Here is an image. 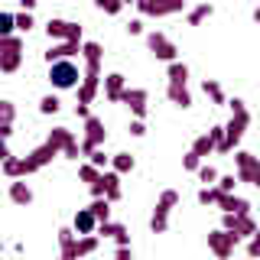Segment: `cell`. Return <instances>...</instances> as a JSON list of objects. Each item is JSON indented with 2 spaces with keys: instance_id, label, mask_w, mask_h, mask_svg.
I'll list each match as a JSON object with an SVG mask.
<instances>
[{
  "instance_id": "6da1fadb",
  "label": "cell",
  "mask_w": 260,
  "mask_h": 260,
  "mask_svg": "<svg viewBox=\"0 0 260 260\" xmlns=\"http://www.w3.org/2000/svg\"><path fill=\"white\" fill-rule=\"evenodd\" d=\"M228 108H231V120L224 124V140H221V146H218V153H231L234 146L241 143L244 130H247V124H250V111H247V104H244L241 98L228 101Z\"/></svg>"
},
{
  "instance_id": "7a4b0ae2",
  "label": "cell",
  "mask_w": 260,
  "mask_h": 260,
  "mask_svg": "<svg viewBox=\"0 0 260 260\" xmlns=\"http://www.w3.org/2000/svg\"><path fill=\"white\" fill-rule=\"evenodd\" d=\"M49 81H52V88H59V91L78 88L81 69L72 59H55V62H49Z\"/></svg>"
},
{
  "instance_id": "3957f363",
  "label": "cell",
  "mask_w": 260,
  "mask_h": 260,
  "mask_svg": "<svg viewBox=\"0 0 260 260\" xmlns=\"http://www.w3.org/2000/svg\"><path fill=\"white\" fill-rule=\"evenodd\" d=\"M23 65V39L20 36H0V72L13 75Z\"/></svg>"
},
{
  "instance_id": "277c9868",
  "label": "cell",
  "mask_w": 260,
  "mask_h": 260,
  "mask_svg": "<svg viewBox=\"0 0 260 260\" xmlns=\"http://www.w3.org/2000/svg\"><path fill=\"white\" fill-rule=\"evenodd\" d=\"M108 140V130H104V120L94 117V114H88L85 117V137H81V156H88V153H94L98 146Z\"/></svg>"
},
{
  "instance_id": "5b68a950",
  "label": "cell",
  "mask_w": 260,
  "mask_h": 260,
  "mask_svg": "<svg viewBox=\"0 0 260 260\" xmlns=\"http://www.w3.org/2000/svg\"><path fill=\"white\" fill-rule=\"evenodd\" d=\"M46 140L52 143L59 153H65V159H78V156H81V146H78L75 134H72L69 127H52V130H49V137H46Z\"/></svg>"
},
{
  "instance_id": "8992f818",
  "label": "cell",
  "mask_w": 260,
  "mask_h": 260,
  "mask_svg": "<svg viewBox=\"0 0 260 260\" xmlns=\"http://www.w3.org/2000/svg\"><path fill=\"white\" fill-rule=\"evenodd\" d=\"M143 16H176L185 10V0H134Z\"/></svg>"
},
{
  "instance_id": "52a82bcc",
  "label": "cell",
  "mask_w": 260,
  "mask_h": 260,
  "mask_svg": "<svg viewBox=\"0 0 260 260\" xmlns=\"http://www.w3.org/2000/svg\"><path fill=\"white\" fill-rule=\"evenodd\" d=\"M234 162H238V182H250L254 189H260V156L254 153H234Z\"/></svg>"
},
{
  "instance_id": "ba28073f",
  "label": "cell",
  "mask_w": 260,
  "mask_h": 260,
  "mask_svg": "<svg viewBox=\"0 0 260 260\" xmlns=\"http://www.w3.org/2000/svg\"><path fill=\"white\" fill-rule=\"evenodd\" d=\"M238 241H241V238H238L234 231H228V228L208 234V247H211V254H215V257H231L234 247H238Z\"/></svg>"
},
{
  "instance_id": "9c48e42d",
  "label": "cell",
  "mask_w": 260,
  "mask_h": 260,
  "mask_svg": "<svg viewBox=\"0 0 260 260\" xmlns=\"http://www.w3.org/2000/svg\"><path fill=\"white\" fill-rule=\"evenodd\" d=\"M146 46H150V52L156 55L159 62H173L176 55H179V49H176V43L166 36V32H150L146 36Z\"/></svg>"
},
{
  "instance_id": "30bf717a",
  "label": "cell",
  "mask_w": 260,
  "mask_h": 260,
  "mask_svg": "<svg viewBox=\"0 0 260 260\" xmlns=\"http://www.w3.org/2000/svg\"><path fill=\"white\" fill-rule=\"evenodd\" d=\"M46 32H49V39H81V26L78 23H72V20H62V16H52V20L46 23Z\"/></svg>"
},
{
  "instance_id": "8fae6325",
  "label": "cell",
  "mask_w": 260,
  "mask_h": 260,
  "mask_svg": "<svg viewBox=\"0 0 260 260\" xmlns=\"http://www.w3.org/2000/svg\"><path fill=\"white\" fill-rule=\"evenodd\" d=\"M120 104H127L130 111H134V117H146V91L143 88H124L120 91Z\"/></svg>"
},
{
  "instance_id": "7c38bea8",
  "label": "cell",
  "mask_w": 260,
  "mask_h": 260,
  "mask_svg": "<svg viewBox=\"0 0 260 260\" xmlns=\"http://www.w3.org/2000/svg\"><path fill=\"white\" fill-rule=\"evenodd\" d=\"M81 43L85 39H59L52 49L46 52V62H55V59H72L75 52H81Z\"/></svg>"
},
{
  "instance_id": "4fadbf2b",
  "label": "cell",
  "mask_w": 260,
  "mask_h": 260,
  "mask_svg": "<svg viewBox=\"0 0 260 260\" xmlns=\"http://www.w3.org/2000/svg\"><path fill=\"white\" fill-rule=\"evenodd\" d=\"M221 211H234V215H244V211H250V202L241 199V195L234 192H218V202H215Z\"/></svg>"
},
{
  "instance_id": "5bb4252c",
  "label": "cell",
  "mask_w": 260,
  "mask_h": 260,
  "mask_svg": "<svg viewBox=\"0 0 260 260\" xmlns=\"http://www.w3.org/2000/svg\"><path fill=\"white\" fill-rule=\"evenodd\" d=\"M94 234H101V238H111V241H117V244H130V234H127V228L120 224V221H98V231Z\"/></svg>"
},
{
  "instance_id": "9a60e30c",
  "label": "cell",
  "mask_w": 260,
  "mask_h": 260,
  "mask_svg": "<svg viewBox=\"0 0 260 260\" xmlns=\"http://www.w3.org/2000/svg\"><path fill=\"white\" fill-rule=\"evenodd\" d=\"M72 231L75 234H94L98 231V218L91 215V208H78L72 218Z\"/></svg>"
},
{
  "instance_id": "2e32d148",
  "label": "cell",
  "mask_w": 260,
  "mask_h": 260,
  "mask_svg": "<svg viewBox=\"0 0 260 260\" xmlns=\"http://www.w3.org/2000/svg\"><path fill=\"white\" fill-rule=\"evenodd\" d=\"M101 182H104V199L114 205V202L124 195V192H120V173H114V169H104V173H101Z\"/></svg>"
},
{
  "instance_id": "e0dca14e",
  "label": "cell",
  "mask_w": 260,
  "mask_h": 260,
  "mask_svg": "<svg viewBox=\"0 0 260 260\" xmlns=\"http://www.w3.org/2000/svg\"><path fill=\"white\" fill-rule=\"evenodd\" d=\"M166 98L176 104V108H192V94H189V88L182 85V81H169V88H166Z\"/></svg>"
},
{
  "instance_id": "ac0fdd59",
  "label": "cell",
  "mask_w": 260,
  "mask_h": 260,
  "mask_svg": "<svg viewBox=\"0 0 260 260\" xmlns=\"http://www.w3.org/2000/svg\"><path fill=\"white\" fill-rule=\"evenodd\" d=\"M104 81V98H108V101H120V91H124V75H120V72H111V75H104L101 78Z\"/></svg>"
},
{
  "instance_id": "d6986e66",
  "label": "cell",
  "mask_w": 260,
  "mask_h": 260,
  "mask_svg": "<svg viewBox=\"0 0 260 260\" xmlns=\"http://www.w3.org/2000/svg\"><path fill=\"white\" fill-rule=\"evenodd\" d=\"M98 91H101V81H94V78H81L78 81V104H91Z\"/></svg>"
},
{
  "instance_id": "ffe728a7",
  "label": "cell",
  "mask_w": 260,
  "mask_h": 260,
  "mask_svg": "<svg viewBox=\"0 0 260 260\" xmlns=\"http://www.w3.org/2000/svg\"><path fill=\"white\" fill-rule=\"evenodd\" d=\"M10 202H13V205H29V202H32V189L26 182H20V179H13V182H10Z\"/></svg>"
},
{
  "instance_id": "44dd1931",
  "label": "cell",
  "mask_w": 260,
  "mask_h": 260,
  "mask_svg": "<svg viewBox=\"0 0 260 260\" xmlns=\"http://www.w3.org/2000/svg\"><path fill=\"white\" fill-rule=\"evenodd\" d=\"M75 238H78V234L72 231V228H59V250H62L65 260L75 257Z\"/></svg>"
},
{
  "instance_id": "7402d4cb",
  "label": "cell",
  "mask_w": 260,
  "mask_h": 260,
  "mask_svg": "<svg viewBox=\"0 0 260 260\" xmlns=\"http://www.w3.org/2000/svg\"><path fill=\"white\" fill-rule=\"evenodd\" d=\"M211 13H215V7H211V4H199V7H192V10H189L185 23H189V26H202V23H205Z\"/></svg>"
},
{
  "instance_id": "603a6c76",
  "label": "cell",
  "mask_w": 260,
  "mask_h": 260,
  "mask_svg": "<svg viewBox=\"0 0 260 260\" xmlns=\"http://www.w3.org/2000/svg\"><path fill=\"white\" fill-rule=\"evenodd\" d=\"M134 166H137V159L130 156V153H114V156H111V169H114V173H120V176L134 173Z\"/></svg>"
},
{
  "instance_id": "cb8c5ba5",
  "label": "cell",
  "mask_w": 260,
  "mask_h": 260,
  "mask_svg": "<svg viewBox=\"0 0 260 260\" xmlns=\"http://www.w3.org/2000/svg\"><path fill=\"white\" fill-rule=\"evenodd\" d=\"M98 250V238L94 234H78L75 238V257H88Z\"/></svg>"
},
{
  "instance_id": "d4e9b609",
  "label": "cell",
  "mask_w": 260,
  "mask_h": 260,
  "mask_svg": "<svg viewBox=\"0 0 260 260\" xmlns=\"http://www.w3.org/2000/svg\"><path fill=\"white\" fill-rule=\"evenodd\" d=\"M88 208H91V215L98 218V221H108V218H111V202L104 199V195L91 199V205H88Z\"/></svg>"
},
{
  "instance_id": "484cf974",
  "label": "cell",
  "mask_w": 260,
  "mask_h": 260,
  "mask_svg": "<svg viewBox=\"0 0 260 260\" xmlns=\"http://www.w3.org/2000/svg\"><path fill=\"white\" fill-rule=\"evenodd\" d=\"M166 78H169V81H182V85H185V81H189V65L179 62V59H173V62H169Z\"/></svg>"
},
{
  "instance_id": "4316f807",
  "label": "cell",
  "mask_w": 260,
  "mask_h": 260,
  "mask_svg": "<svg viewBox=\"0 0 260 260\" xmlns=\"http://www.w3.org/2000/svg\"><path fill=\"white\" fill-rule=\"evenodd\" d=\"M150 231L153 234H166L169 231V211H153V218H150Z\"/></svg>"
},
{
  "instance_id": "83f0119b",
  "label": "cell",
  "mask_w": 260,
  "mask_h": 260,
  "mask_svg": "<svg viewBox=\"0 0 260 260\" xmlns=\"http://www.w3.org/2000/svg\"><path fill=\"white\" fill-rule=\"evenodd\" d=\"M202 91H205V94L211 98V104H228V98H224V91H221V85H218V81L205 78V85H202Z\"/></svg>"
},
{
  "instance_id": "f1b7e54d",
  "label": "cell",
  "mask_w": 260,
  "mask_h": 260,
  "mask_svg": "<svg viewBox=\"0 0 260 260\" xmlns=\"http://www.w3.org/2000/svg\"><path fill=\"white\" fill-rule=\"evenodd\" d=\"M192 153H199V156H202V159H205V156H208V153H215V140H211V134H202V137H199V140H195V143H192Z\"/></svg>"
},
{
  "instance_id": "f546056e",
  "label": "cell",
  "mask_w": 260,
  "mask_h": 260,
  "mask_svg": "<svg viewBox=\"0 0 260 260\" xmlns=\"http://www.w3.org/2000/svg\"><path fill=\"white\" fill-rule=\"evenodd\" d=\"M0 166H4V176L7 179H23V162L16 159V156H7Z\"/></svg>"
},
{
  "instance_id": "4dcf8cb0",
  "label": "cell",
  "mask_w": 260,
  "mask_h": 260,
  "mask_svg": "<svg viewBox=\"0 0 260 260\" xmlns=\"http://www.w3.org/2000/svg\"><path fill=\"white\" fill-rule=\"evenodd\" d=\"M101 173H104V169H98L94 162H85V166H78V179H81L85 185H91L94 179H101Z\"/></svg>"
},
{
  "instance_id": "1f68e13d",
  "label": "cell",
  "mask_w": 260,
  "mask_h": 260,
  "mask_svg": "<svg viewBox=\"0 0 260 260\" xmlns=\"http://www.w3.org/2000/svg\"><path fill=\"white\" fill-rule=\"evenodd\" d=\"M176 205H179V192H176V189H166V192L159 195V202H156L159 211H173Z\"/></svg>"
},
{
  "instance_id": "d6a6232c",
  "label": "cell",
  "mask_w": 260,
  "mask_h": 260,
  "mask_svg": "<svg viewBox=\"0 0 260 260\" xmlns=\"http://www.w3.org/2000/svg\"><path fill=\"white\" fill-rule=\"evenodd\" d=\"M94 7H98V10H104L108 16H117L127 4H124V0H94Z\"/></svg>"
},
{
  "instance_id": "836d02e7",
  "label": "cell",
  "mask_w": 260,
  "mask_h": 260,
  "mask_svg": "<svg viewBox=\"0 0 260 260\" xmlns=\"http://www.w3.org/2000/svg\"><path fill=\"white\" fill-rule=\"evenodd\" d=\"M13 120H16V104L0 98V124H13Z\"/></svg>"
},
{
  "instance_id": "e575fe53",
  "label": "cell",
  "mask_w": 260,
  "mask_h": 260,
  "mask_svg": "<svg viewBox=\"0 0 260 260\" xmlns=\"http://www.w3.org/2000/svg\"><path fill=\"white\" fill-rule=\"evenodd\" d=\"M13 29H16V16L0 10V36H13Z\"/></svg>"
},
{
  "instance_id": "d590c367",
  "label": "cell",
  "mask_w": 260,
  "mask_h": 260,
  "mask_svg": "<svg viewBox=\"0 0 260 260\" xmlns=\"http://www.w3.org/2000/svg\"><path fill=\"white\" fill-rule=\"evenodd\" d=\"M59 108H62V101L55 94H46L43 101H39V114H59Z\"/></svg>"
},
{
  "instance_id": "8d00e7d4",
  "label": "cell",
  "mask_w": 260,
  "mask_h": 260,
  "mask_svg": "<svg viewBox=\"0 0 260 260\" xmlns=\"http://www.w3.org/2000/svg\"><path fill=\"white\" fill-rule=\"evenodd\" d=\"M218 202V185H205L199 189V205H215Z\"/></svg>"
},
{
  "instance_id": "74e56055",
  "label": "cell",
  "mask_w": 260,
  "mask_h": 260,
  "mask_svg": "<svg viewBox=\"0 0 260 260\" xmlns=\"http://www.w3.org/2000/svg\"><path fill=\"white\" fill-rule=\"evenodd\" d=\"M13 16H16V29L20 32H29L36 26V23H32V10H23V13H13Z\"/></svg>"
},
{
  "instance_id": "f35d334b",
  "label": "cell",
  "mask_w": 260,
  "mask_h": 260,
  "mask_svg": "<svg viewBox=\"0 0 260 260\" xmlns=\"http://www.w3.org/2000/svg\"><path fill=\"white\" fill-rule=\"evenodd\" d=\"M195 173H199V179H202L205 185H215V182H218V169H215V166H199Z\"/></svg>"
},
{
  "instance_id": "ab89813d",
  "label": "cell",
  "mask_w": 260,
  "mask_h": 260,
  "mask_svg": "<svg viewBox=\"0 0 260 260\" xmlns=\"http://www.w3.org/2000/svg\"><path fill=\"white\" fill-rule=\"evenodd\" d=\"M202 166V156H199V153H185V156H182V169H189V173H195V169H199Z\"/></svg>"
},
{
  "instance_id": "60d3db41",
  "label": "cell",
  "mask_w": 260,
  "mask_h": 260,
  "mask_svg": "<svg viewBox=\"0 0 260 260\" xmlns=\"http://www.w3.org/2000/svg\"><path fill=\"white\" fill-rule=\"evenodd\" d=\"M218 192H234V185H238V176H218Z\"/></svg>"
},
{
  "instance_id": "b9f144b4",
  "label": "cell",
  "mask_w": 260,
  "mask_h": 260,
  "mask_svg": "<svg viewBox=\"0 0 260 260\" xmlns=\"http://www.w3.org/2000/svg\"><path fill=\"white\" fill-rule=\"evenodd\" d=\"M88 162H94V166H98V169H108V162H111V159H108V156H104V153H101V146H98V150H94V153H88Z\"/></svg>"
},
{
  "instance_id": "7bdbcfd3",
  "label": "cell",
  "mask_w": 260,
  "mask_h": 260,
  "mask_svg": "<svg viewBox=\"0 0 260 260\" xmlns=\"http://www.w3.org/2000/svg\"><path fill=\"white\" fill-rule=\"evenodd\" d=\"M247 254L250 257H260V228L254 234H250V241H247Z\"/></svg>"
},
{
  "instance_id": "ee69618b",
  "label": "cell",
  "mask_w": 260,
  "mask_h": 260,
  "mask_svg": "<svg viewBox=\"0 0 260 260\" xmlns=\"http://www.w3.org/2000/svg\"><path fill=\"white\" fill-rule=\"evenodd\" d=\"M208 134H211V140H215V150H218V146H221V140H224V127H211Z\"/></svg>"
},
{
  "instance_id": "f6af8a7d",
  "label": "cell",
  "mask_w": 260,
  "mask_h": 260,
  "mask_svg": "<svg viewBox=\"0 0 260 260\" xmlns=\"http://www.w3.org/2000/svg\"><path fill=\"white\" fill-rule=\"evenodd\" d=\"M127 32H130V36H140V32H143V20H130L127 23Z\"/></svg>"
},
{
  "instance_id": "bcb514c9",
  "label": "cell",
  "mask_w": 260,
  "mask_h": 260,
  "mask_svg": "<svg viewBox=\"0 0 260 260\" xmlns=\"http://www.w3.org/2000/svg\"><path fill=\"white\" fill-rule=\"evenodd\" d=\"M130 134H134V137H143V134H146V124H143L140 117H137L134 124H130Z\"/></svg>"
},
{
  "instance_id": "7dc6e473",
  "label": "cell",
  "mask_w": 260,
  "mask_h": 260,
  "mask_svg": "<svg viewBox=\"0 0 260 260\" xmlns=\"http://www.w3.org/2000/svg\"><path fill=\"white\" fill-rule=\"evenodd\" d=\"M114 254H117L120 260H127L130 254H134V250H130V244H117V250H114Z\"/></svg>"
},
{
  "instance_id": "c3c4849f",
  "label": "cell",
  "mask_w": 260,
  "mask_h": 260,
  "mask_svg": "<svg viewBox=\"0 0 260 260\" xmlns=\"http://www.w3.org/2000/svg\"><path fill=\"white\" fill-rule=\"evenodd\" d=\"M7 156H13V153H10V146H7V140H4V137H0V162H4Z\"/></svg>"
},
{
  "instance_id": "681fc988",
  "label": "cell",
  "mask_w": 260,
  "mask_h": 260,
  "mask_svg": "<svg viewBox=\"0 0 260 260\" xmlns=\"http://www.w3.org/2000/svg\"><path fill=\"white\" fill-rule=\"evenodd\" d=\"M88 114H91V111H88V104H75V117H81V120H85Z\"/></svg>"
},
{
  "instance_id": "f907efd6",
  "label": "cell",
  "mask_w": 260,
  "mask_h": 260,
  "mask_svg": "<svg viewBox=\"0 0 260 260\" xmlns=\"http://www.w3.org/2000/svg\"><path fill=\"white\" fill-rule=\"evenodd\" d=\"M10 134H13V124H0V137H4V140H7Z\"/></svg>"
},
{
  "instance_id": "816d5d0a",
  "label": "cell",
  "mask_w": 260,
  "mask_h": 260,
  "mask_svg": "<svg viewBox=\"0 0 260 260\" xmlns=\"http://www.w3.org/2000/svg\"><path fill=\"white\" fill-rule=\"evenodd\" d=\"M20 4H23V10H32V7H36L39 0H20Z\"/></svg>"
},
{
  "instance_id": "f5cc1de1",
  "label": "cell",
  "mask_w": 260,
  "mask_h": 260,
  "mask_svg": "<svg viewBox=\"0 0 260 260\" xmlns=\"http://www.w3.org/2000/svg\"><path fill=\"white\" fill-rule=\"evenodd\" d=\"M254 23H260V7H257V10H254Z\"/></svg>"
},
{
  "instance_id": "db71d44e",
  "label": "cell",
  "mask_w": 260,
  "mask_h": 260,
  "mask_svg": "<svg viewBox=\"0 0 260 260\" xmlns=\"http://www.w3.org/2000/svg\"><path fill=\"white\" fill-rule=\"evenodd\" d=\"M124 4H134V0H124Z\"/></svg>"
},
{
  "instance_id": "11a10c76",
  "label": "cell",
  "mask_w": 260,
  "mask_h": 260,
  "mask_svg": "<svg viewBox=\"0 0 260 260\" xmlns=\"http://www.w3.org/2000/svg\"><path fill=\"white\" fill-rule=\"evenodd\" d=\"M0 250H4V244H0Z\"/></svg>"
}]
</instances>
